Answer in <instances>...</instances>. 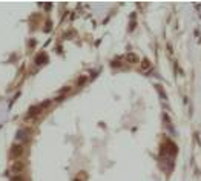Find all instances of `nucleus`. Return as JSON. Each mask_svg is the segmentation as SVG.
I'll list each match as a JSON object with an SVG mask.
<instances>
[{"label":"nucleus","instance_id":"f257e3e1","mask_svg":"<svg viewBox=\"0 0 201 181\" xmlns=\"http://www.w3.org/2000/svg\"><path fill=\"white\" fill-rule=\"evenodd\" d=\"M23 155V146L22 144H12L11 146V157L12 158H18Z\"/></svg>","mask_w":201,"mask_h":181},{"label":"nucleus","instance_id":"f03ea898","mask_svg":"<svg viewBox=\"0 0 201 181\" xmlns=\"http://www.w3.org/2000/svg\"><path fill=\"white\" fill-rule=\"evenodd\" d=\"M11 170L14 172V175H20V172L25 170V164L22 163V161H16V163L11 166Z\"/></svg>","mask_w":201,"mask_h":181},{"label":"nucleus","instance_id":"7ed1b4c3","mask_svg":"<svg viewBox=\"0 0 201 181\" xmlns=\"http://www.w3.org/2000/svg\"><path fill=\"white\" fill-rule=\"evenodd\" d=\"M46 61H48V55L45 54V52H42V54H38L36 57V65H38V66L43 65V63H46Z\"/></svg>","mask_w":201,"mask_h":181},{"label":"nucleus","instance_id":"20e7f679","mask_svg":"<svg viewBox=\"0 0 201 181\" xmlns=\"http://www.w3.org/2000/svg\"><path fill=\"white\" fill-rule=\"evenodd\" d=\"M43 110V108L38 105V106H32V108L29 109V112H28V117H34V115H38L40 112Z\"/></svg>","mask_w":201,"mask_h":181},{"label":"nucleus","instance_id":"39448f33","mask_svg":"<svg viewBox=\"0 0 201 181\" xmlns=\"http://www.w3.org/2000/svg\"><path fill=\"white\" fill-rule=\"evenodd\" d=\"M17 140H20V141H26V140H28V130H26V129H20V130H18Z\"/></svg>","mask_w":201,"mask_h":181},{"label":"nucleus","instance_id":"423d86ee","mask_svg":"<svg viewBox=\"0 0 201 181\" xmlns=\"http://www.w3.org/2000/svg\"><path fill=\"white\" fill-rule=\"evenodd\" d=\"M11 181H26V180H25L22 175H12V177H11Z\"/></svg>","mask_w":201,"mask_h":181},{"label":"nucleus","instance_id":"0eeeda50","mask_svg":"<svg viewBox=\"0 0 201 181\" xmlns=\"http://www.w3.org/2000/svg\"><path fill=\"white\" fill-rule=\"evenodd\" d=\"M128 60H129V61H132V63H134V61H137L138 58H137V55H135V54H128Z\"/></svg>","mask_w":201,"mask_h":181},{"label":"nucleus","instance_id":"6e6552de","mask_svg":"<svg viewBox=\"0 0 201 181\" xmlns=\"http://www.w3.org/2000/svg\"><path fill=\"white\" fill-rule=\"evenodd\" d=\"M51 25H52V23H51V22H48V23H46V26H45V28H43V29H45V32H48V31H51V28H52V26H51Z\"/></svg>","mask_w":201,"mask_h":181},{"label":"nucleus","instance_id":"1a4fd4ad","mask_svg":"<svg viewBox=\"0 0 201 181\" xmlns=\"http://www.w3.org/2000/svg\"><path fill=\"white\" fill-rule=\"evenodd\" d=\"M85 81H86V78H85V77H80V78H78V86H80V85H83Z\"/></svg>","mask_w":201,"mask_h":181},{"label":"nucleus","instance_id":"9d476101","mask_svg":"<svg viewBox=\"0 0 201 181\" xmlns=\"http://www.w3.org/2000/svg\"><path fill=\"white\" fill-rule=\"evenodd\" d=\"M43 6H45L46 9H51V6H52V5H51V3H46V5H43Z\"/></svg>","mask_w":201,"mask_h":181},{"label":"nucleus","instance_id":"9b49d317","mask_svg":"<svg viewBox=\"0 0 201 181\" xmlns=\"http://www.w3.org/2000/svg\"><path fill=\"white\" fill-rule=\"evenodd\" d=\"M74 181H80V180H78V178H75V180H74Z\"/></svg>","mask_w":201,"mask_h":181}]
</instances>
